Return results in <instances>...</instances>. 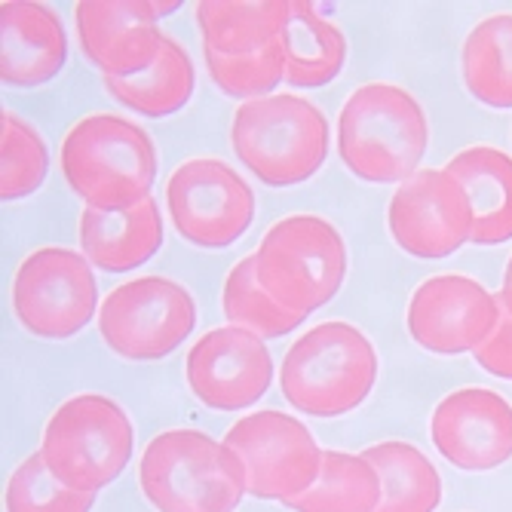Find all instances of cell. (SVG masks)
Returning <instances> with one entry per match:
<instances>
[{
  "label": "cell",
  "mask_w": 512,
  "mask_h": 512,
  "mask_svg": "<svg viewBox=\"0 0 512 512\" xmlns=\"http://www.w3.org/2000/svg\"><path fill=\"white\" fill-rule=\"evenodd\" d=\"M68 188L102 212L145 203L157 178L154 138L120 114H89L77 120L59 148Z\"/></svg>",
  "instance_id": "obj_1"
},
{
  "label": "cell",
  "mask_w": 512,
  "mask_h": 512,
  "mask_svg": "<svg viewBox=\"0 0 512 512\" xmlns=\"http://www.w3.org/2000/svg\"><path fill=\"white\" fill-rule=\"evenodd\" d=\"M430 148L424 105L396 83H362L338 117L341 163L368 184H402Z\"/></svg>",
  "instance_id": "obj_2"
},
{
  "label": "cell",
  "mask_w": 512,
  "mask_h": 512,
  "mask_svg": "<svg viewBox=\"0 0 512 512\" xmlns=\"http://www.w3.org/2000/svg\"><path fill=\"white\" fill-rule=\"evenodd\" d=\"M381 359L365 332L344 319L307 329L283 356L279 390L310 417H341L356 411L378 384Z\"/></svg>",
  "instance_id": "obj_3"
},
{
  "label": "cell",
  "mask_w": 512,
  "mask_h": 512,
  "mask_svg": "<svg viewBox=\"0 0 512 512\" xmlns=\"http://www.w3.org/2000/svg\"><path fill=\"white\" fill-rule=\"evenodd\" d=\"M138 485L157 512H237L249 494L237 451L191 427L166 430L148 442Z\"/></svg>",
  "instance_id": "obj_4"
},
{
  "label": "cell",
  "mask_w": 512,
  "mask_h": 512,
  "mask_svg": "<svg viewBox=\"0 0 512 512\" xmlns=\"http://www.w3.org/2000/svg\"><path fill=\"white\" fill-rule=\"evenodd\" d=\"M332 129L325 114L292 92L249 99L230 120V148L237 160L270 188L310 181L329 157Z\"/></svg>",
  "instance_id": "obj_5"
},
{
  "label": "cell",
  "mask_w": 512,
  "mask_h": 512,
  "mask_svg": "<svg viewBox=\"0 0 512 512\" xmlns=\"http://www.w3.org/2000/svg\"><path fill=\"white\" fill-rule=\"evenodd\" d=\"M252 255L264 292L304 319L341 292L350 267L341 230L322 215L276 221Z\"/></svg>",
  "instance_id": "obj_6"
},
{
  "label": "cell",
  "mask_w": 512,
  "mask_h": 512,
  "mask_svg": "<svg viewBox=\"0 0 512 512\" xmlns=\"http://www.w3.org/2000/svg\"><path fill=\"white\" fill-rule=\"evenodd\" d=\"M135 430L120 402L102 393L65 399L43 427L40 454L50 473L83 494H99L129 467Z\"/></svg>",
  "instance_id": "obj_7"
},
{
  "label": "cell",
  "mask_w": 512,
  "mask_h": 512,
  "mask_svg": "<svg viewBox=\"0 0 512 512\" xmlns=\"http://www.w3.org/2000/svg\"><path fill=\"white\" fill-rule=\"evenodd\" d=\"M197 325L191 292L169 276H135L105 295L99 335L129 362H157L175 353Z\"/></svg>",
  "instance_id": "obj_8"
},
{
  "label": "cell",
  "mask_w": 512,
  "mask_h": 512,
  "mask_svg": "<svg viewBox=\"0 0 512 512\" xmlns=\"http://www.w3.org/2000/svg\"><path fill=\"white\" fill-rule=\"evenodd\" d=\"M99 307V286L83 252L65 246L34 249L13 276V313L43 341H65L83 332Z\"/></svg>",
  "instance_id": "obj_9"
},
{
  "label": "cell",
  "mask_w": 512,
  "mask_h": 512,
  "mask_svg": "<svg viewBox=\"0 0 512 512\" xmlns=\"http://www.w3.org/2000/svg\"><path fill=\"white\" fill-rule=\"evenodd\" d=\"M166 209L188 243L200 249H227L246 237L255 221V191L224 160L194 157L169 175Z\"/></svg>",
  "instance_id": "obj_10"
},
{
  "label": "cell",
  "mask_w": 512,
  "mask_h": 512,
  "mask_svg": "<svg viewBox=\"0 0 512 512\" xmlns=\"http://www.w3.org/2000/svg\"><path fill=\"white\" fill-rule=\"evenodd\" d=\"M246 467L249 494L258 500L289 503L301 497L322 467V451L298 417L283 411L246 414L221 439Z\"/></svg>",
  "instance_id": "obj_11"
},
{
  "label": "cell",
  "mask_w": 512,
  "mask_h": 512,
  "mask_svg": "<svg viewBox=\"0 0 512 512\" xmlns=\"http://www.w3.org/2000/svg\"><path fill=\"white\" fill-rule=\"evenodd\" d=\"M393 243L411 258H448L473 240L476 212L463 184L445 169H417L387 209Z\"/></svg>",
  "instance_id": "obj_12"
},
{
  "label": "cell",
  "mask_w": 512,
  "mask_h": 512,
  "mask_svg": "<svg viewBox=\"0 0 512 512\" xmlns=\"http://www.w3.org/2000/svg\"><path fill=\"white\" fill-rule=\"evenodd\" d=\"M500 298L479 279L463 273H436L414 289L405 313L408 335L436 356L476 353L500 322Z\"/></svg>",
  "instance_id": "obj_13"
},
{
  "label": "cell",
  "mask_w": 512,
  "mask_h": 512,
  "mask_svg": "<svg viewBox=\"0 0 512 512\" xmlns=\"http://www.w3.org/2000/svg\"><path fill=\"white\" fill-rule=\"evenodd\" d=\"M184 378L206 408L243 411L270 390L273 356L258 335L237 325H221L188 350Z\"/></svg>",
  "instance_id": "obj_14"
},
{
  "label": "cell",
  "mask_w": 512,
  "mask_h": 512,
  "mask_svg": "<svg viewBox=\"0 0 512 512\" xmlns=\"http://www.w3.org/2000/svg\"><path fill=\"white\" fill-rule=\"evenodd\" d=\"M430 439L463 473L497 470L512 457V405L488 387L454 390L433 408Z\"/></svg>",
  "instance_id": "obj_15"
},
{
  "label": "cell",
  "mask_w": 512,
  "mask_h": 512,
  "mask_svg": "<svg viewBox=\"0 0 512 512\" xmlns=\"http://www.w3.org/2000/svg\"><path fill=\"white\" fill-rule=\"evenodd\" d=\"M68 34L56 10L28 0L0 4V80L34 89L62 74Z\"/></svg>",
  "instance_id": "obj_16"
},
{
  "label": "cell",
  "mask_w": 512,
  "mask_h": 512,
  "mask_svg": "<svg viewBox=\"0 0 512 512\" xmlns=\"http://www.w3.org/2000/svg\"><path fill=\"white\" fill-rule=\"evenodd\" d=\"M80 252L92 267L105 273H129L148 264L163 246V215L154 197L120 212H102L83 206L80 224Z\"/></svg>",
  "instance_id": "obj_17"
},
{
  "label": "cell",
  "mask_w": 512,
  "mask_h": 512,
  "mask_svg": "<svg viewBox=\"0 0 512 512\" xmlns=\"http://www.w3.org/2000/svg\"><path fill=\"white\" fill-rule=\"evenodd\" d=\"M454 175L463 191H467L476 227L473 240L476 246H503L512 240V157L500 148L476 145L460 151L445 166Z\"/></svg>",
  "instance_id": "obj_18"
},
{
  "label": "cell",
  "mask_w": 512,
  "mask_h": 512,
  "mask_svg": "<svg viewBox=\"0 0 512 512\" xmlns=\"http://www.w3.org/2000/svg\"><path fill=\"white\" fill-rule=\"evenodd\" d=\"M292 19V0H200L203 50L243 56L279 40Z\"/></svg>",
  "instance_id": "obj_19"
},
{
  "label": "cell",
  "mask_w": 512,
  "mask_h": 512,
  "mask_svg": "<svg viewBox=\"0 0 512 512\" xmlns=\"http://www.w3.org/2000/svg\"><path fill=\"white\" fill-rule=\"evenodd\" d=\"M286 46V83L316 89L332 83L347 62L344 31L316 13L310 0H292V19L283 31Z\"/></svg>",
  "instance_id": "obj_20"
},
{
  "label": "cell",
  "mask_w": 512,
  "mask_h": 512,
  "mask_svg": "<svg viewBox=\"0 0 512 512\" xmlns=\"http://www.w3.org/2000/svg\"><path fill=\"white\" fill-rule=\"evenodd\" d=\"M111 96L142 117H169L191 102L197 74L188 50L178 40H166L160 59L129 77H105Z\"/></svg>",
  "instance_id": "obj_21"
},
{
  "label": "cell",
  "mask_w": 512,
  "mask_h": 512,
  "mask_svg": "<svg viewBox=\"0 0 512 512\" xmlns=\"http://www.w3.org/2000/svg\"><path fill=\"white\" fill-rule=\"evenodd\" d=\"M381 476L378 512H436L442 503V479L433 460L411 442H378L362 451Z\"/></svg>",
  "instance_id": "obj_22"
},
{
  "label": "cell",
  "mask_w": 512,
  "mask_h": 512,
  "mask_svg": "<svg viewBox=\"0 0 512 512\" xmlns=\"http://www.w3.org/2000/svg\"><path fill=\"white\" fill-rule=\"evenodd\" d=\"M381 497V476L365 454L325 448L319 479L283 506L292 512H378Z\"/></svg>",
  "instance_id": "obj_23"
},
{
  "label": "cell",
  "mask_w": 512,
  "mask_h": 512,
  "mask_svg": "<svg viewBox=\"0 0 512 512\" xmlns=\"http://www.w3.org/2000/svg\"><path fill=\"white\" fill-rule=\"evenodd\" d=\"M460 71L467 92L488 108H512V13L482 19L463 40Z\"/></svg>",
  "instance_id": "obj_24"
},
{
  "label": "cell",
  "mask_w": 512,
  "mask_h": 512,
  "mask_svg": "<svg viewBox=\"0 0 512 512\" xmlns=\"http://www.w3.org/2000/svg\"><path fill=\"white\" fill-rule=\"evenodd\" d=\"M221 310L230 325L258 335L261 341L283 338L304 322V316L286 310L264 292V286L258 283L255 255H246L243 261L230 267L224 279V292H221Z\"/></svg>",
  "instance_id": "obj_25"
},
{
  "label": "cell",
  "mask_w": 512,
  "mask_h": 512,
  "mask_svg": "<svg viewBox=\"0 0 512 512\" xmlns=\"http://www.w3.org/2000/svg\"><path fill=\"white\" fill-rule=\"evenodd\" d=\"M0 126H4L0 132V154H4L0 160V197L4 203H16L31 197L43 184L46 169H50V151H46L40 132L19 114L4 111Z\"/></svg>",
  "instance_id": "obj_26"
},
{
  "label": "cell",
  "mask_w": 512,
  "mask_h": 512,
  "mask_svg": "<svg viewBox=\"0 0 512 512\" xmlns=\"http://www.w3.org/2000/svg\"><path fill=\"white\" fill-rule=\"evenodd\" d=\"M206 68L212 83L234 99H264L273 96L279 83H286V46L283 37L267 43L264 50L243 53V56H224L215 50H203Z\"/></svg>",
  "instance_id": "obj_27"
},
{
  "label": "cell",
  "mask_w": 512,
  "mask_h": 512,
  "mask_svg": "<svg viewBox=\"0 0 512 512\" xmlns=\"http://www.w3.org/2000/svg\"><path fill=\"white\" fill-rule=\"evenodd\" d=\"M178 7V0H80L74 7V22L83 56L92 59L111 37L135 25H157Z\"/></svg>",
  "instance_id": "obj_28"
},
{
  "label": "cell",
  "mask_w": 512,
  "mask_h": 512,
  "mask_svg": "<svg viewBox=\"0 0 512 512\" xmlns=\"http://www.w3.org/2000/svg\"><path fill=\"white\" fill-rule=\"evenodd\" d=\"M7 512H89L96 494H83L62 485L40 451L25 457L7 482Z\"/></svg>",
  "instance_id": "obj_29"
},
{
  "label": "cell",
  "mask_w": 512,
  "mask_h": 512,
  "mask_svg": "<svg viewBox=\"0 0 512 512\" xmlns=\"http://www.w3.org/2000/svg\"><path fill=\"white\" fill-rule=\"evenodd\" d=\"M473 356L488 375H494L500 381H512V316L506 310L500 313V322L491 332V338Z\"/></svg>",
  "instance_id": "obj_30"
},
{
  "label": "cell",
  "mask_w": 512,
  "mask_h": 512,
  "mask_svg": "<svg viewBox=\"0 0 512 512\" xmlns=\"http://www.w3.org/2000/svg\"><path fill=\"white\" fill-rule=\"evenodd\" d=\"M497 298H500V307L512 316V255H509V261H506V270H503V283H500V292H497Z\"/></svg>",
  "instance_id": "obj_31"
}]
</instances>
